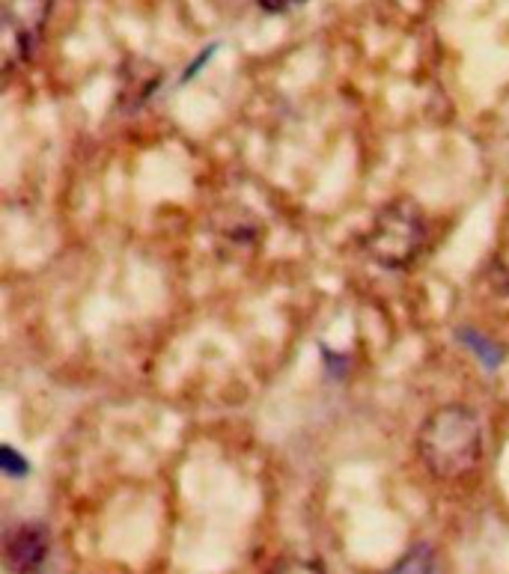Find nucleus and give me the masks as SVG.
Here are the masks:
<instances>
[{
	"label": "nucleus",
	"mask_w": 509,
	"mask_h": 574,
	"mask_svg": "<svg viewBox=\"0 0 509 574\" xmlns=\"http://www.w3.org/2000/svg\"><path fill=\"white\" fill-rule=\"evenodd\" d=\"M417 456L444 482L468 476L483 459V423L465 405H444L417 432Z\"/></svg>",
	"instance_id": "obj_1"
},
{
	"label": "nucleus",
	"mask_w": 509,
	"mask_h": 574,
	"mask_svg": "<svg viewBox=\"0 0 509 574\" xmlns=\"http://www.w3.org/2000/svg\"><path fill=\"white\" fill-rule=\"evenodd\" d=\"M426 241V221L414 203H390L376 215L367 232V253L382 268H402L408 265Z\"/></svg>",
	"instance_id": "obj_2"
},
{
	"label": "nucleus",
	"mask_w": 509,
	"mask_h": 574,
	"mask_svg": "<svg viewBox=\"0 0 509 574\" xmlns=\"http://www.w3.org/2000/svg\"><path fill=\"white\" fill-rule=\"evenodd\" d=\"M3 12V54L6 63L30 60L42 27L51 15V0H0Z\"/></svg>",
	"instance_id": "obj_3"
},
{
	"label": "nucleus",
	"mask_w": 509,
	"mask_h": 574,
	"mask_svg": "<svg viewBox=\"0 0 509 574\" xmlns=\"http://www.w3.org/2000/svg\"><path fill=\"white\" fill-rule=\"evenodd\" d=\"M51 551V536L48 527L39 521L18 524L6 533L3 539V563L12 574H36Z\"/></svg>",
	"instance_id": "obj_4"
},
{
	"label": "nucleus",
	"mask_w": 509,
	"mask_h": 574,
	"mask_svg": "<svg viewBox=\"0 0 509 574\" xmlns=\"http://www.w3.org/2000/svg\"><path fill=\"white\" fill-rule=\"evenodd\" d=\"M387 574H435V551L429 545H417L408 557H402Z\"/></svg>",
	"instance_id": "obj_5"
},
{
	"label": "nucleus",
	"mask_w": 509,
	"mask_h": 574,
	"mask_svg": "<svg viewBox=\"0 0 509 574\" xmlns=\"http://www.w3.org/2000/svg\"><path fill=\"white\" fill-rule=\"evenodd\" d=\"M268 574H325L319 560H307V557H286L277 566H271Z\"/></svg>",
	"instance_id": "obj_6"
},
{
	"label": "nucleus",
	"mask_w": 509,
	"mask_h": 574,
	"mask_svg": "<svg viewBox=\"0 0 509 574\" xmlns=\"http://www.w3.org/2000/svg\"><path fill=\"white\" fill-rule=\"evenodd\" d=\"M0 467L6 476H27V470H30V464L21 459L12 447H0Z\"/></svg>",
	"instance_id": "obj_7"
},
{
	"label": "nucleus",
	"mask_w": 509,
	"mask_h": 574,
	"mask_svg": "<svg viewBox=\"0 0 509 574\" xmlns=\"http://www.w3.org/2000/svg\"><path fill=\"white\" fill-rule=\"evenodd\" d=\"M298 3H304V0H259V6L265 12H286V9H292Z\"/></svg>",
	"instance_id": "obj_8"
}]
</instances>
